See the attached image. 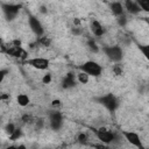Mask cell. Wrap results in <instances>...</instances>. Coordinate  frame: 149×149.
Returning a JSON list of instances; mask_svg holds the SVG:
<instances>
[{
	"label": "cell",
	"mask_w": 149,
	"mask_h": 149,
	"mask_svg": "<svg viewBox=\"0 0 149 149\" xmlns=\"http://www.w3.org/2000/svg\"><path fill=\"white\" fill-rule=\"evenodd\" d=\"M94 101L102 105L108 112L111 113H114L119 105H120V101L118 99V97H115L113 93H106L104 95H100V97H95L94 98Z\"/></svg>",
	"instance_id": "1"
},
{
	"label": "cell",
	"mask_w": 149,
	"mask_h": 149,
	"mask_svg": "<svg viewBox=\"0 0 149 149\" xmlns=\"http://www.w3.org/2000/svg\"><path fill=\"white\" fill-rule=\"evenodd\" d=\"M102 51L107 58L114 63H119L123 58V50L120 45H106L102 47Z\"/></svg>",
	"instance_id": "2"
},
{
	"label": "cell",
	"mask_w": 149,
	"mask_h": 149,
	"mask_svg": "<svg viewBox=\"0 0 149 149\" xmlns=\"http://www.w3.org/2000/svg\"><path fill=\"white\" fill-rule=\"evenodd\" d=\"M79 70L86 72L90 77H99L102 72V66L94 61H86L79 65Z\"/></svg>",
	"instance_id": "3"
},
{
	"label": "cell",
	"mask_w": 149,
	"mask_h": 149,
	"mask_svg": "<svg viewBox=\"0 0 149 149\" xmlns=\"http://www.w3.org/2000/svg\"><path fill=\"white\" fill-rule=\"evenodd\" d=\"M95 135L98 137V140H100L102 143L105 144H109L113 143L114 140H116V135L115 133H113L112 130H109L106 127H100L95 130Z\"/></svg>",
	"instance_id": "4"
},
{
	"label": "cell",
	"mask_w": 149,
	"mask_h": 149,
	"mask_svg": "<svg viewBox=\"0 0 149 149\" xmlns=\"http://www.w3.org/2000/svg\"><path fill=\"white\" fill-rule=\"evenodd\" d=\"M21 7L22 6L17 5V3H2L1 5L2 13H3V15L6 16V19L8 21H13L16 17V15L19 14Z\"/></svg>",
	"instance_id": "5"
},
{
	"label": "cell",
	"mask_w": 149,
	"mask_h": 149,
	"mask_svg": "<svg viewBox=\"0 0 149 149\" xmlns=\"http://www.w3.org/2000/svg\"><path fill=\"white\" fill-rule=\"evenodd\" d=\"M49 123L51 129L54 130H59L63 126V115L58 109L50 111L49 113Z\"/></svg>",
	"instance_id": "6"
},
{
	"label": "cell",
	"mask_w": 149,
	"mask_h": 149,
	"mask_svg": "<svg viewBox=\"0 0 149 149\" xmlns=\"http://www.w3.org/2000/svg\"><path fill=\"white\" fill-rule=\"evenodd\" d=\"M28 23H29V27L31 29V31L37 36V37H41L43 36V33H44V28L41 23V21L33 14H28Z\"/></svg>",
	"instance_id": "7"
},
{
	"label": "cell",
	"mask_w": 149,
	"mask_h": 149,
	"mask_svg": "<svg viewBox=\"0 0 149 149\" xmlns=\"http://www.w3.org/2000/svg\"><path fill=\"white\" fill-rule=\"evenodd\" d=\"M26 64H28L29 66L36 69V70H47L49 68V59L48 58H43V57H34V58H29L24 61Z\"/></svg>",
	"instance_id": "8"
},
{
	"label": "cell",
	"mask_w": 149,
	"mask_h": 149,
	"mask_svg": "<svg viewBox=\"0 0 149 149\" xmlns=\"http://www.w3.org/2000/svg\"><path fill=\"white\" fill-rule=\"evenodd\" d=\"M122 135L125 137V140H127L128 143H130L132 146L136 147V148H144V146L142 144V141L140 139V135L135 132H130V130H122Z\"/></svg>",
	"instance_id": "9"
},
{
	"label": "cell",
	"mask_w": 149,
	"mask_h": 149,
	"mask_svg": "<svg viewBox=\"0 0 149 149\" xmlns=\"http://www.w3.org/2000/svg\"><path fill=\"white\" fill-rule=\"evenodd\" d=\"M62 87L64 90H69V88H72L77 85V80H76V76L73 72H68L65 74V77L62 79Z\"/></svg>",
	"instance_id": "10"
},
{
	"label": "cell",
	"mask_w": 149,
	"mask_h": 149,
	"mask_svg": "<svg viewBox=\"0 0 149 149\" xmlns=\"http://www.w3.org/2000/svg\"><path fill=\"white\" fill-rule=\"evenodd\" d=\"M6 54H8L9 56H13V57H17V58H26L27 57V52L21 47H17L14 44H12L10 47H7Z\"/></svg>",
	"instance_id": "11"
},
{
	"label": "cell",
	"mask_w": 149,
	"mask_h": 149,
	"mask_svg": "<svg viewBox=\"0 0 149 149\" xmlns=\"http://www.w3.org/2000/svg\"><path fill=\"white\" fill-rule=\"evenodd\" d=\"M123 6H125V9H126L129 14H133V15H137V14H140V12L142 10L136 0H126Z\"/></svg>",
	"instance_id": "12"
},
{
	"label": "cell",
	"mask_w": 149,
	"mask_h": 149,
	"mask_svg": "<svg viewBox=\"0 0 149 149\" xmlns=\"http://www.w3.org/2000/svg\"><path fill=\"white\" fill-rule=\"evenodd\" d=\"M90 28H91V31L93 33L94 36L97 37H100L105 34L106 29L104 28V26L98 21V20H92L91 23H90Z\"/></svg>",
	"instance_id": "13"
},
{
	"label": "cell",
	"mask_w": 149,
	"mask_h": 149,
	"mask_svg": "<svg viewBox=\"0 0 149 149\" xmlns=\"http://www.w3.org/2000/svg\"><path fill=\"white\" fill-rule=\"evenodd\" d=\"M109 8L112 10V13L114 14V16H118V15H121L125 13V6L119 2V1H114L109 5Z\"/></svg>",
	"instance_id": "14"
},
{
	"label": "cell",
	"mask_w": 149,
	"mask_h": 149,
	"mask_svg": "<svg viewBox=\"0 0 149 149\" xmlns=\"http://www.w3.org/2000/svg\"><path fill=\"white\" fill-rule=\"evenodd\" d=\"M16 101H17V104H19L21 107H26V106L29 105L30 99H29V97H28L27 94H24V93H20V94L16 97Z\"/></svg>",
	"instance_id": "15"
},
{
	"label": "cell",
	"mask_w": 149,
	"mask_h": 149,
	"mask_svg": "<svg viewBox=\"0 0 149 149\" xmlns=\"http://www.w3.org/2000/svg\"><path fill=\"white\" fill-rule=\"evenodd\" d=\"M86 45H87L88 50H90L91 52H93V54H97V52H99V50H100L99 45L97 44V42H95L93 38H88L87 42H86Z\"/></svg>",
	"instance_id": "16"
},
{
	"label": "cell",
	"mask_w": 149,
	"mask_h": 149,
	"mask_svg": "<svg viewBox=\"0 0 149 149\" xmlns=\"http://www.w3.org/2000/svg\"><path fill=\"white\" fill-rule=\"evenodd\" d=\"M77 80L80 83V84H87L88 80H90V76L84 72V71H80L77 73Z\"/></svg>",
	"instance_id": "17"
},
{
	"label": "cell",
	"mask_w": 149,
	"mask_h": 149,
	"mask_svg": "<svg viewBox=\"0 0 149 149\" xmlns=\"http://www.w3.org/2000/svg\"><path fill=\"white\" fill-rule=\"evenodd\" d=\"M137 48L142 52L144 58L149 62V44H137Z\"/></svg>",
	"instance_id": "18"
},
{
	"label": "cell",
	"mask_w": 149,
	"mask_h": 149,
	"mask_svg": "<svg viewBox=\"0 0 149 149\" xmlns=\"http://www.w3.org/2000/svg\"><path fill=\"white\" fill-rule=\"evenodd\" d=\"M112 71H113V73L115 76H122L123 74V66H122V64H120V62L115 63L113 65V68H112Z\"/></svg>",
	"instance_id": "19"
},
{
	"label": "cell",
	"mask_w": 149,
	"mask_h": 149,
	"mask_svg": "<svg viewBox=\"0 0 149 149\" xmlns=\"http://www.w3.org/2000/svg\"><path fill=\"white\" fill-rule=\"evenodd\" d=\"M37 44H38V45H42V47H50L51 40H50L49 37H47V36H41V37H38V40H37Z\"/></svg>",
	"instance_id": "20"
},
{
	"label": "cell",
	"mask_w": 149,
	"mask_h": 149,
	"mask_svg": "<svg viewBox=\"0 0 149 149\" xmlns=\"http://www.w3.org/2000/svg\"><path fill=\"white\" fill-rule=\"evenodd\" d=\"M115 17H116V22H118V24H119L120 27H125V26L127 24L128 19H127V16H126L125 13L121 14V15H118V16H115Z\"/></svg>",
	"instance_id": "21"
},
{
	"label": "cell",
	"mask_w": 149,
	"mask_h": 149,
	"mask_svg": "<svg viewBox=\"0 0 149 149\" xmlns=\"http://www.w3.org/2000/svg\"><path fill=\"white\" fill-rule=\"evenodd\" d=\"M21 136H22V130H21L20 128H15V130L9 135V140L16 141V140H19Z\"/></svg>",
	"instance_id": "22"
},
{
	"label": "cell",
	"mask_w": 149,
	"mask_h": 149,
	"mask_svg": "<svg viewBox=\"0 0 149 149\" xmlns=\"http://www.w3.org/2000/svg\"><path fill=\"white\" fill-rule=\"evenodd\" d=\"M143 12L149 13V0H136Z\"/></svg>",
	"instance_id": "23"
},
{
	"label": "cell",
	"mask_w": 149,
	"mask_h": 149,
	"mask_svg": "<svg viewBox=\"0 0 149 149\" xmlns=\"http://www.w3.org/2000/svg\"><path fill=\"white\" fill-rule=\"evenodd\" d=\"M87 140H88V137H87V134H85V133H79L77 135V141L80 144H86Z\"/></svg>",
	"instance_id": "24"
},
{
	"label": "cell",
	"mask_w": 149,
	"mask_h": 149,
	"mask_svg": "<svg viewBox=\"0 0 149 149\" xmlns=\"http://www.w3.org/2000/svg\"><path fill=\"white\" fill-rule=\"evenodd\" d=\"M15 126H14V123H7L6 125V127H5V130H6V133L8 134V135H10L14 130H15Z\"/></svg>",
	"instance_id": "25"
},
{
	"label": "cell",
	"mask_w": 149,
	"mask_h": 149,
	"mask_svg": "<svg viewBox=\"0 0 149 149\" xmlns=\"http://www.w3.org/2000/svg\"><path fill=\"white\" fill-rule=\"evenodd\" d=\"M51 106H52L55 109H58V108L62 106V101H61L59 99H54V100L51 101Z\"/></svg>",
	"instance_id": "26"
},
{
	"label": "cell",
	"mask_w": 149,
	"mask_h": 149,
	"mask_svg": "<svg viewBox=\"0 0 149 149\" xmlns=\"http://www.w3.org/2000/svg\"><path fill=\"white\" fill-rule=\"evenodd\" d=\"M51 74L50 73H47V74H44L43 76V78H42V83L43 84H50L51 83Z\"/></svg>",
	"instance_id": "27"
},
{
	"label": "cell",
	"mask_w": 149,
	"mask_h": 149,
	"mask_svg": "<svg viewBox=\"0 0 149 149\" xmlns=\"http://www.w3.org/2000/svg\"><path fill=\"white\" fill-rule=\"evenodd\" d=\"M7 73H9V70L8 69H1L0 70V81L3 80V78L7 76Z\"/></svg>",
	"instance_id": "28"
},
{
	"label": "cell",
	"mask_w": 149,
	"mask_h": 149,
	"mask_svg": "<svg viewBox=\"0 0 149 149\" xmlns=\"http://www.w3.org/2000/svg\"><path fill=\"white\" fill-rule=\"evenodd\" d=\"M22 121L26 122V123H30V122H33V118H31V115H29V114H24V115L22 116Z\"/></svg>",
	"instance_id": "29"
},
{
	"label": "cell",
	"mask_w": 149,
	"mask_h": 149,
	"mask_svg": "<svg viewBox=\"0 0 149 149\" xmlns=\"http://www.w3.org/2000/svg\"><path fill=\"white\" fill-rule=\"evenodd\" d=\"M44 126V120L43 119H37L36 120V129H41Z\"/></svg>",
	"instance_id": "30"
},
{
	"label": "cell",
	"mask_w": 149,
	"mask_h": 149,
	"mask_svg": "<svg viewBox=\"0 0 149 149\" xmlns=\"http://www.w3.org/2000/svg\"><path fill=\"white\" fill-rule=\"evenodd\" d=\"M71 33H72L73 35H80V34H81V29H80L79 27H76V26H74V27L71 29Z\"/></svg>",
	"instance_id": "31"
},
{
	"label": "cell",
	"mask_w": 149,
	"mask_h": 149,
	"mask_svg": "<svg viewBox=\"0 0 149 149\" xmlns=\"http://www.w3.org/2000/svg\"><path fill=\"white\" fill-rule=\"evenodd\" d=\"M0 99H1L2 101H5V102H6V101H8V100H9L10 98H9V97H8L7 94H5V93H2V94H1V97H0Z\"/></svg>",
	"instance_id": "32"
},
{
	"label": "cell",
	"mask_w": 149,
	"mask_h": 149,
	"mask_svg": "<svg viewBox=\"0 0 149 149\" xmlns=\"http://www.w3.org/2000/svg\"><path fill=\"white\" fill-rule=\"evenodd\" d=\"M40 12H41V13H43V14H45V13L48 12V9H47V7L41 6V7H40Z\"/></svg>",
	"instance_id": "33"
},
{
	"label": "cell",
	"mask_w": 149,
	"mask_h": 149,
	"mask_svg": "<svg viewBox=\"0 0 149 149\" xmlns=\"http://www.w3.org/2000/svg\"><path fill=\"white\" fill-rule=\"evenodd\" d=\"M142 20H143L147 24H149V16H148V17H142Z\"/></svg>",
	"instance_id": "34"
}]
</instances>
